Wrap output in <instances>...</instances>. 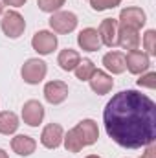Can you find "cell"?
<instances>
[{"mask_svg":"<svg viewBox=\"0 0 156 158\" xmlns=\"http://www.w3.org/2000/svg\"><path fill=\"white\" fill-rule=\"evenodd\" d=\"M50 26L57 33H70L77 26V17L72 11H57L50 19Z\"/></svg>","mask_w":156,"mask_h":158,"instance_id":"4","label":"cell"},{"mask_svg":"<svg viewBox=\"0 0 156 158\" xmlns=\"http://www.w3.org/2000/svg\"><path fill=\"white\" fill-rule=\"evenodd\" d=\"M44 118V107L40 105L39 101L35 99H30L24 103L22 107V119L30 125V127H37Z\"/></svg>","mask_w":156,"mask_h":158,"instance_id":"11","label":"cell"},{"mask_svg":"<svg viewBox=\"0 0 156 158\" xmlns=\"http://www.w3.org/2000/svg\"><path fill=\"white\" fill-rule=\"evenodd\" d=\"M0 158H9V156H7V153H6L4 149H0Z\"/></svg>","mask_w":156,"mask_h":158,"instance_id":"28","label":"cell"},{"mask_svg":"<svg viewBox=\"0 0 156 158\" xmlns=\"http://www.w3.org/2000/svg\"><path fill=\"white\" fill-rule=\"evenodd\" d=\"M74 131H76V134L79 136V140H81V143L84 147L96 143L97 138H99V129H97V123L94 119H83V121H79L77 125L74 127Z\"/></svg>","mask_w":156,"mask_h":158,"instance_id":"5","label":"cell"},{"mask_svg":"<svg viewBox=\"0 0 156 158\" xmlns=\"http://www.w3.org/2000/svg\"><path fill=\"white\" fill-rule=\"evenodd\" d=\"M79 61H81L79 53L76 52V50H70V48L63 50V52L59 53V57H57V63H59V66H61L64 72L76 70V66L79 64Z\"/></svg>","mask_w":156,"mask_h":158,"instance_id":"18","label":"cell"},{"mask_svg":"<svg viewBox=\"0 0 156 158\" xmlns=\"http://www.w3.org/2000/svg\"><path fill=\"white\" fill-rule=\"evenodd\" d=\"M63 140H64V147H66V151H70V153H79V151L84 147V145L81 143V140H79V136L76 134L74 129L68 131L66 136H63Z\"/></svg>","mask_w":156,"mask_h":158,"instance_id":"21","label":"cell"},{"mask_svg":"<svg viewBox=\"0 0 156 158\" xmlns=\"http://www.w3.org/2000/svg\"><path fill=\"white\" fill-rule=\"evenodd\" d=\"M143 46L147 50V55H156V31L149 30L143 37Z\"/></svg>","mask_w":156,"mask_h":158,"instance_id":"23","label":"cell"},{"mask_svg":"<svg viewBox=\"0 0 156 158\" xmlns=\"http://www.w3.org/2000/svg\"><path fill=\"white\" fill-rule=\"evenodd\" d=\"M145 24V13L140 7H125L119 13V26H127L132 30H140Z\"/></svg>","mask_w":156,"mask_h":158,"instance_id":"9","label":"cell"},{"mask_svg":"<svg viewBox=\"0 0 156 158\" xmlns=\"http://www.w3.org/2000/svg\"><path fill=\"white\" fill-rule=\"evenodd\" d=\"M0 26H2V31L11 37V39H18L22 33H24V28H26V22L22 19L20 13L17 11H6L2 20H0Z\"/></svg>","mask_w":156,"mask_h":158,"instance_id":"2","label":"cell"},{"mask_svg":"<svg viewBox=\"0 0 156 158\" xmlns=\"http://www.w3.org/2000/svg\"><path fill=\"white\" fill-rule=\"evenodd\" d=\"M103 64L112 74H123L125 72V55L119 52H109L103 55Z\"/></svg>","mask_w":156,"mask_h":158,"instance_id":"17","label":"cell"},{"mask_svg":"<svg viewBox=\"0 0 156 158\" xmlns=\"http://www.w3.org/2000/svg\"><path fill=\"white\" fill-rule=\"evenodd\" d=\"M86 158H101V156H97V155H90V156H86Z\"/></svg>","mask_w":156,"mask_h":158,"instance_id":"29","label":"cell"},{"mask_svg":"<svg viewBox=\"0 0 156 158\" xmlns=\"http://www.w3.org/2000/svg\"><path fill=\"white\" fill-rule=\"evenodd\" d=\"M63 142V127L59 123H50L40 134V143L48 149H57Z\"/></svg>","mask_w":156,"mask_h":158,"instance_id":"10","label":"cell"},{"mask_svg":"<svg viewBox=\"0 0 156 158\" xmlns=\"http://www.w3.org/2000/svg\"><path fill=\"white\" fill-rule=\"evenodd\" d=\"M97 33H99L101 44H105V46H109V48L116 46V40H117V22L114 20V19H105V20H101Z\"/></svg>","mask_w":156,"mask_h":158,"instance_id":"12","label":"cell"},{"mask_svg":"<svg viewBox=\"0 0 156 158\" xmlns=\"http://www.w3.org/2000/svg\"><path fill=\"white\" fill-rule=\"evenodd\" d=\"M77 44L83 50H86V52H97V50L101 48V39H99L97 30H94V28H84V30L77 35Z\"/></svg>","mask_w":156,"mask_h":158,"instance_id":"14","label":"cell"},{"mask_svg":"<svg viewBox=\"0 0 156 158\" xmlns=\"http://www.w3.org/2000/svg\"><path fill=\"white\" fill-rule=\"evenodd\" d=\"M6 6H13V7H20L26 4V0H2Z\"/></svg>","mask_w":156,"mask_h":158,"instance_id":"27","label":"cell"},{"mask_svg":"<svg viewBox=\"0 0 156 158\" xmlns=\"http://www.w3.org/2000/svg\"><path fill=\"white\" fill-rule=\"evenodd\" d=\"M46 72H48L46 63L40 61V59H28V61L24 63L22 70H20L22 79H24L26 83H30V85H39L40 81L44 79Z\"/></svg>","mask_w":156,"mask_h":158,"instance_id":"3","label":"cell"},{"mask_svg":"<svg viewBox=\"0 0 156 158\" xmlns=\"http://www.w3.org/2000/svg\"><path fill=\"white\" fill-rule=\"evenodd\" d=\"M31 46H33V50H35L37 53L48 55V53H51V52L55 50V46H57V37H55L53 33L42 30V31H37V33L33 35Z\"/></svg>","mask_w":156,"mask_h":158,"instance_id":"7","label":"cell"},{"mask_svg":"<svg viewBox=\"0 0 156 158\" xmlns=\"http://www.w3.org/2000/svg\"><path fill=\"white\" fill-rule=\"evenodd\" d=\"M121 4V0H90V6L94 11H105V9H112Z\"/></svg>","mask_w":156,"mask_h":158,"instance_id":"22","label":"cell"},{"mask_svg":"<svg viewBox=\"0 0 156 158\" xmlns=\"http://www.w3.org/2000/svg\"><path fill=\"white\" fill-rule=\"evenodd\" d=\"M0 13H2V4H0Z\"/></svg>","mask_w":156,"mask_h":158,"instance_id":"30","label":"cell"},{"mask_svg":"<svg viewBox=\"0 0 156 158\" xmlns=\"http://www.w3.org/2000/svg\"><path fill=\"white\" fill-rule=\"evenodd\" d=\"M94 72H96V66H94V63H92L90 59L79 61V64L76 66V76H77V79H81V81H88V79L92 77Z\"/></svg>","mask_w":156,"mask_h":158,"instance_id":"20","label":"cell"},{"mask_svg":"<svg viewBox=\"0 0 156 158\" xmlns=\"http://www.w3.org/2000/svg\"><path fill=\"white\" fill-rule=\"evenodd\" d=\"M151 66V59L147 53H143L142 50H132L127 53L125 57V68H129L130 74H142Z\"/></svg>","mask_w":156,"mask_h":158,"instance_id":"6","label":"cell"},{"mask_svg":"<svg viewBox=\"0 0 156 158\" xmlns=\"http://www.w3.org/2000/svg\"><path fill=\"white\" fill-rule=\"evenodd\" d=\"M107 134L125 149H140L154 143L156 105L138 90H121L103 110Z\"/></svg>","mask_w":156,"mask_h":158,"instance_id":"1","label":"cell"},{"mask_svg":"<svg viewBox=\"0 0 156 158\" xmlns=\"http://www.w3.org/2000/svg\"><path fill=\"white\" fill-rule=\"evenodd\" d=\"M138 86H145V88L154 90L156 88V72H149V74L142 76V77L138 79Z\"/></svg>","mask_w":156,"mask_h":158,"instance_id":"25","label":"cell"},{"mask_svg":"<svg viewBox=\"0 0 156 158\" xmlns=\"http://www.w3.org/2000/svg\"><path fill=\"white\" fill-rule=\"evenodd\" d=\"M116 44H119L123 50H129V52L138 50V46H140V35H138V30H132V28H127V26H119Z\"/></svg>","mask_w":156,"mask_h":158,"instance_id":"13","label":"cell"},{"mask_svg":"<svg viewBox=\"0 0 156 158\" xmlns=\"http://www.w3.org/2000/svg\"><path fill=\"white\" fill-rule=\"evenodd\" d=\"M140 158H156V145L154 143H151V145H147V149H145V153L142 155Z\"/></svg>","mask_w":156,"mask_h":158,"instance_id":"26","label":"cell"},{"mask_svg":"<svg viewBox=\"0 0 156 158\" xmlns=\"http://www.w3.org/2000/svg\"><path fill=\"white\" fill-rule=\"evenodd\" d=\"M37 6H39L44 13H53V11H57L61 6H64V0H39Z\"/></svg>","mask_w":156,"mask_h":158,"instance_id":"24","label":"cell"},{"mask_svg":"<svg viewBox=\"0 0 156 158\" xmlns=\"http://www.w3.org/2000/svg\"><path fill=\"white\" fill-rule=\"evenodd\" d=\"M18 129V118L15 112H0V134H13Z\"/></svg>","mask_w":156,"mask_h":158,"instance_id":"19","label":"cell"},{"mask_svg":"<svg viewBox=\"0 0 156 158\" xmlns=\"http://www.w3.org/2000/svg\"><path fill=\"white\" fill-rule=\"evenodd\" d=\"M90 81V88L96 92V94H109L114 86V81L109 74H105L103 70H96L92 74V77L88 79Z\"/></svg>","mask_w":156,"mask_h":158,"instance_id":"15","label":"cell"},{"mask_svg":"<svg viewBox=\"0 0 156 158\" xmlns=\"http://www.w3.org/2000/svg\"><path fill=\"white\" fill-rule=\"evenodd\" d=\"M35 147H37L35 140H33L31 136H26V134H18V136H15V138L11 140V149H13L17 155H20V156H30V155H33V153H35Z\"/></svg>","mask_w":156,"mask_h":158,"instance_id":"16","label":"cell"},{"mask_svg":"<svg viewBox=\"0 0 156 158\" xmlns=\"http://www.w3.org/2000/svg\"><path fill=\"white\" fill-rule=\"evenodd\" d=\"M44 98L51 105H59L68 98V85L63 81H50L44 86Z\"/></svg>","mask_w":156,"mask_h":158,"instance_id":"8","label":"cell"}]
</instances>
